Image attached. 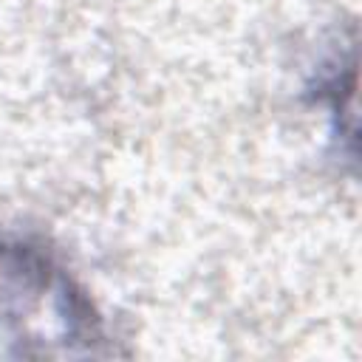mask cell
Segmentation results:
<instances>
[{
    "label": "cell",
    "instance_id": "1",
    "mask_svg": "<svg viewBox=\"0 0 362 362\" xmlns=\"http://www.w3.org/2000/svg\"><path fill=\"white\" fill-rule=\"evenodd\" d=\"M0 328L23 356H102L105 325L88 291L23 238H0Z\"/></svg>",
    "mask_w": 362,
    "mask_h": 362
}]
</instances>
